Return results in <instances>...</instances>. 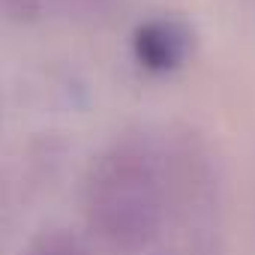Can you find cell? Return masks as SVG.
<instances>
[{"label":"cell","instance_id":"obj_1","mask_svg":"<svg viewBox=\"0 0 255 255\" xmlns=\"http://www.w3.org/2000/svg\"><path fill=\"white\" fill-rule=\"evenodd\" d=\"M84 216L117 255H141L165 231V189L153 135H120L87 168Z\"/></svg>","mask_w":255,"mask_h":255},{"label":"cell","instance_id":"obj_4","mask_svg":"<svg viewBox=\"0 0 255 255\" xmlns=\"http://www.w3.org/2000/svg\"><path fill=\"white\" fill-rule=\"evenodd\" d=\"M24 255H90V249L78 234H72L66 228H48L30 240Z\"/></svg>","mask_w":255,"mask_h":255},{"label":"cell","instance_id":"obj_3","mask_svg":"<svg viewBox=\"0 0 255 255\" xmlns=\"http://www.w3.org/2000/svg\"><path fill=\"white\" fill-rule=\"evenodd\" d=\"M144 255H222V237L219 228H171Z\"/></svg>","mask_w":255,"mask_h":255},{"label":"cell","instance_id":"obj_2","mask_svg":"<svg viewBox=\"0 0 255 255\" xmlns=\"http://www.w3.org/2000/svg\"><path fill=\"white\" fill-rule=\"evenodd\" d=\"M192 45H195L192 27L186 21L168 18V15L144 21L135 30V39H132L138 63L144 69H150V72H174V69H180L189 60Z\"/></svg>","mask_w":255,"mask_h":255},{"label":"cell","instance_id":"obj_6","mask_svg":"<svg viewBox=\"0 0 255 255\" xmlns=\"http://www.w3.org/2000/svg\"><path fill=\"white\" fill-rule=\"evenodd\" d=\"M45 0H0V12L15 24H30L42 15Z\"/></svg>","mask_w":255,"mask_h":255},{"label":"cell","instance_id":"obj_5","mask_svg":"<svg viewBox=\"0 0 255 255\" xmlns=\"http://www.w3.org/2000/svg\"><path fill=\"white\" fill-rule=\"evenodd\" d=\"M69 15L81 18V21H105L114 6H117V0H63Z\"/></svg>","mask_w":255,"mask_h":255}]
</instances>
